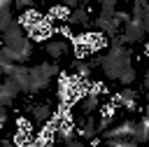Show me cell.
Returning a JSON list of instances; mask_svg holds the SVG:
<instances>
[{"instance_id":"1","label":"cell","mask_w":149,"mask_h":147,"mask_svg":"<svg viewBox=\"0 0 149 147\" xmlns=\"http://www.w3.org/2000/svg\"><path fill=\"white\" fill-rule=\"evenodd\" d=\"M33 117H35L37 121H44V119L51 117V112H49L47 105H35V107H33Z\"/></svg>"},{"instance_id":"2","label":"cell","mask_w":149,"mask_h":147,"mask_svg":"<svg viewBox=\"0 0 149 147\" xmlns=\"http://www.w3.org/2000/svg\"><path fill=\"white\" fill-rule=\"evenodd\" d=\"M47 51H49L54 58H58V56H63V51H65V44H63V42H51V44L47 47Z\"/></svg>"}]
</instances>
